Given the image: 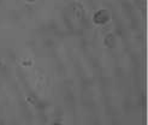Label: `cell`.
<instances>
[{
  "label": "cell",
  "instance_id": "6da1fadb",
  "mask_svg": "<svg viewBox=\"0 0 148 125\" xmlns=\"http://www.w3.org/2000/svg\"><path fill=\"white\" fill-rule=\"evenodd\" d=\"M110 18H111V16L106 10H98L93 16V22L95 24L102 25V24H106L110 20Z\"/></svg>",
  "mask_w": 148,
  "mask_h": 125
},
{
  "label": "cell",
  "instance_id": "7a4b0ae2",
  "mask_svg": "<svg viewBox=\"0 0 148 125\" xmlns=\"http://www.w3.org/2000/svg\"><path fill=\"white\" fill-rule=\"evenodd\" d=\"M105 45L108 46V47H112L114 45V36L113 35H106V38H105Z\"/></svg>",
  "mask_w": 148,
  "mask_h": 125
},
{
  "label": "cell",
  "instance_id": "3957f363",
  "mask_svg": "<svg viewBox=\"0 0 148 125\" xmlns=\"http://www.w3.org/2000/svg\"><path fill=\"white\" fill-rule=\"evenodd\" d=\"M25 1H28V3H34V1H36V0H25Z\"/></svg>",
  "mask_w": 148,
  "mask_h": 125
}]
</instances>
